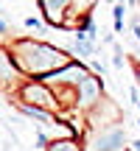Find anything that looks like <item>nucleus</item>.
<instances>
[{
    "instance_id": "f257e3e1",
    "label": "nucleus",
    "mask_w": 140,
    "mask_h": 151,
    "mask_svg": "<svg viewBox=\"0 0 140 151\" xmlns=\"http://www.w3.org/2000/svg\"><path fill=\"white\" fill-rule=\"evenodd\" d=\"M9 53L20 76H31V78H45L73 62L65 50L53 48L48 42H39V39H17L9 45Z\"/></svg>"
},
{
    "instance_id": "f03ea898",
    "label": "nucleus",
    "mask_w": 140,
    "mask_h": 151,
    "mask_svg": "<svg viewBox=\"0 0 140 151\" xmlns=\"http://www.w3.org/2000/svg\"><path fill=\"white\" fill-rule=\"evenodd\" d=\"M17 95H20V104L39 106V109H48V112H62V106H59V101H56L53 90H51L45 81H39V78L25 81V84L17 90Z\"/></svg>"
},
{
    "instance_id": "7ed1b4c3",
    "label": "nucleus",
    "mask_w": 140,
    "mask_h": 151,
    "mask_svg": "<svg viewBox=\"0 0 140 151\" xmlns=\"http://www.w3.org/2000/svg\"><path fill=\"white\" fill-rule=\"evenodd\" d=\"M101 101H104V84H101L98 76L90 73L79 87H76V109L87 115V112H92Z\"/></svg>"
},
{
    "instance_id": "20e7f679",
    "label": "nucleus",
    "mask_w": 140,
    "mask_h": 151,
    "mask_svg": "<svg viewBox=\"0 0 140 151\" xmlns=\"http://www.w3.org/2000/svg\"><path fill=\"white\" fill-rule=\"evenodd\" d=\"M126 148V132L123 126H109V129L92 132V140L87 151H123Z\"/></svg>"
},
{
    "instance_id": "39448f33",
    "label": "nucleus",
    "mask_w": 140,
    "mask_h": 151,
    "mask_svg": "<svg viewBox=\"0 0 140 151\" xmlns=\"http://www.w3.org/2000/svg\"><path fill=\"white\" fill-rule=\"evenodd\" d=\"M39 9H42V17H45L48 25H53V28H67V22H70V20H67L70 3H65V0H42Z\"/></svg>"
},
{
    "instance_id": "423d86ee",
    "label": "nucleus",
    "mask_w": 140,
    "mask_h": 151,
    "mask_svg": "<svg viewBox=\"0 0 140 151\" xmlns=\"http://www.w3.org/2000/svg\"><path fill=\"white\" fill-rule=\"evenodd\" d=\"M20 81V70H17L14 59H11L9 48L0 50V87H9V84H17Z\"/></svg>"
},
{
    "instance_id": "0eeeda50",
    "label": "nucleus",
    "mask_w": 140,
    "mask_h": 151,
    "mask_svg": "<svg viewBox=\"0 0 140 151\" xmlns=\"http://www.w3.org/2000/svg\"><path fill=\"white\" fill-rule=\"evenodd\" d=\"M17 109H20V112H25L28 118H34V120H42V123H45V129H51L53 123H59V120H56V115H53V112H48V109L28 106V104H17Z\"/></svg>"
},
{
    "instance_id": "6e6552de",
    "label": "nucleus",
    "mask_w": 140,
    "mask_h": 151,
    "mask_svg": "<svg viewBox=\"0 0 140 151\" xmlns=\"http://www.w3.org/2000/svg\"><path fill=\"white\" fill-rule=\"evenodd\" d=\"M48 151H84L79 140H51Z\"/></svg>"
},
{
    "instance_id": "1a4fd4ad",
    "label": "nucleus",
    "mask_w": 140,
    "mask_h": 151,
    "mask_svg": "<svg viewBox=\"0 0 140 151\" xmlns=\"http://www.w3.org/2000/svg\"><path fill=\"white\" fill-rule=\"evenodd\" d=\"M112 17H115V31H123V17H126V6L123 3H118V6H115V9H112Z\"/></svg>"
},
{
    "instance_id": "9d476101",
    "label": "nucleus",
    "mask_w": 140,
    "mask_h": 151,
    "mask_svg": "<svg viewBox=\"0 0 140 151\" xmlns=\"http://www.w3.org/2000/svg\"><path fill=\"white\" fill-rule=\"evenodd\" d=\"M112 65H115V67H123V65H126V59H123V50H121L118 45H115V59H112Z\"/></svg>"
},
{
    "instance_id": "9b49d317",
    "label": "nucleus",
    "mask_w": 140,
    "mask_h": 151,
    "mask_svg": "<svg viewBox=\"0 0 140 151\" xmlns=\"http://www.w3.org/2000/svg\"><path fill=\"white\" fill-rule=\"evenodd\" d=\"M25 25H28V28H42V20H39V17H28Z\"/></svg>"
},
{
    "instance_id": "f8f14e48",
    "label": "nucleus",
    "mask_w": 140,
    "mask_h": 151,
    "mask_svg": "<svg viewBox=\"0 0 140 151\" xmlns=\"http://www.w3.org/2000/svg\"><path fill=\"white\" fill-rule=\"evenodd\" d=\"M135 78H137V84H140V62H135Z\"/></svg>"
},
{
    "instance_id": "ddd939ff",
    "label": "nucleus",
    "mask_w": 140,
    "mask_h": 151,
    "mask_svg": "<svg viewBox=\"0 0 140 151\" xmlns=\"http://www.w3.org/2000/svg\"><path fill=\"white\" fill-rule=\"evenodd\" d=\"M129 146H132V151H140V140H132Z\"/></svg>"
},
{
    "instance_id": "4468645a",
    "label": "nucleus",
    "mask_w": 140,
    "mask_h": 151,
    "mask_svg": "<svg viewBox=\"0 0 140 151\" xmlns=\"http://www.w3.org/2000/svg\"><path fill=\"white\" fill-rule=\"evenodd\" d=\"M6 31H9V25H6V22H3V20H0V37H3V34H6Z\"/></svg>"
},
{
    "instance_id": "2eb2a0df",
    "label": "nucleus",
    "mask_w": 140,
    "mask_h": 151,
    "mask_svg": "<svg viewBox=\"0 0 140 151\" xmlns=\"http://www.w3.org/2000/svg\"><path fill=\"white\" fill-rule=\"evenodd\" d=\"M137 123H140V120H137Z\"/></svg>"
},
{
    "instance_id": "dca6fc26",
    "label": "nucleus",
    "mask_w": 140,
    "mask_h": 151,
    "mask_svg": "<svg viewBox=\"0 0 140 151\" xmlns=\"http://www.w3.org/2000/svg\"><path fill=\"white\" fill-rule=\"evenodd\" d=\"M0 50H3V48H0Z\"/></svg>"
}]
</instances>
